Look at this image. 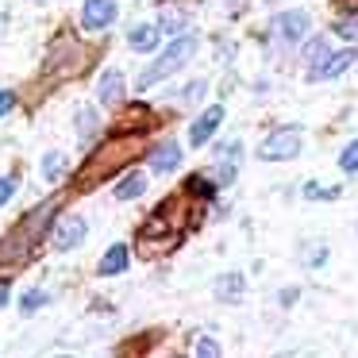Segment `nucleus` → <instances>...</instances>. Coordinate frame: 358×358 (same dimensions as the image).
Here are the masks:
<instances>
[{"label":"nucleus","instance_id":"1","mask_svg":"<svg viewBox=\"0 0 358 358\" xmlns=\"http://www.w3.org/2000/svg\"><path fill=\"white\" fill-rule=\"evenodd\" d=\"M185 212H189V189H185V196H170L166 204H158L155 216H150L147 224L139 227V247H147V255L178 247L181 235L189 231Z\"/></svg>","mask_w":358,"mask_h":358},{"label":"nucleus","instance_id":"2","mask_svg":"<svg viewBox=\"0 0 358 358\" xmlns=\"http://www.w3.org/2000/svg\"><path fill=\"white\" fill-rule=\"evenodd\" d=\"M55 208H58V201H47L43 208H35L31 216H27L24 224H20L16 231L8 235V239L0 243V258H24L27 250H31L35 243L43 239V231L50 227V216H55Z\"/></svg>","mask_w":358,"mask_h":358},{"label":"nucleus","instance_id":"3","mask_svg":"<svg viewBox=\"0 0 358 358\" xmlns=\"http://www.w3.org/2000/svg\"><path fill=\"white\" fill-rule=\"evenodd\" d=\"M193 55H196V39H193V35H178V39H173L162 55H158V62L147 66V70L139 73V93H143V89H150L155 81L178 73L181 66H189V58H193Z\"/></svg>","mask_w":358,"mask_h":358},{"label":"nucleus","instance_id":"4","mask_svg":"<svg viewBox=\"0 0 358 358\" xmlns=\"http://www.w3.org/2000/svg\"><path fill=\"white\" fill-rule=\"evenodd\" d=\"M131 150H135V139H116V143H108L104 150H96L93 162L81 170V189H93L101 178H108L116 166H124L127 158H131Z\"/></svg>","mask_w":358,"mask_h":358},{"label":"nucleus","instance_id":"5","mask_svg":"<svg viewBox=\"0 0 358 358\" xmlns=\"http://www.w3.org/2000/svg\"><path fill=\"white\" fill-rule=\"evenodd\" d=\"M301 143H304L301 127H278L258 143V158L262 162H289V158L301 155Z\"/></svg>","mask_w":358,"mask_h":358},{"label":"nucleus","instance_id":"6","mask_svg":"<svg viewBox=\"0 0 358 358\" xmlns=\"http://www.w3.org/2000/svg\"><path fill=\"white\" fill-rule=\"evenodd\" d=\"M273 35H278L281 43H289V47H296V43L308 35V12H281L278 20H273Z\"/></svg>","mask_w":358,"mask_h":358},{"label":"nucleus","instance_id":"7","mask_svg":"<svg viewBox=\"0 0 358 358\" xmlns=\"http://www.w3.org/2000/svg\"><path fill=\"white\" fill-rule=\"evenodd\" d=\"M116 20V0H85L81 4V27L85 31H104Z\"/></svg>","mask_w":358,"mask_h":358},{"label":"nucleus","instance_id":"8","mask_svg":"<svg viewBox=\"0 0 358 358\" xmlns=\"http://www.w3.org/2000/svg\"><path fill=\"white\" fill-rule=\"evenodd\" d=\"M358 58V50L355 47H347V50H339V55H327V58H320L316 66L308 70V78L312 81H327V78H339L343 70H347L350 62Z\"/></svg>","mask_w":358,"mask_h":358},{"label":"nucleus","instance_id":"9","mask_svg":"<svg viewBox=\"0 0 358 358\" xmlns=\"http://www.w3.org/2000/svg\"><path fill=\"white\" fill-rule=\"evenodd\" d=\"M220 124H224V108H220V104H212V108L201 112V116H196V124L189 127V143H193V147H204V143L216 135Z\"/></svg>","mask_w":358,"mask_h":358},{"label":"nucleus","instance_id":"10","mask_svg":"<svg viewBox=\"0 0 358 358\" xmlns=\"http://www.w3.org/2000/svg\"><path fill=\"white\" fill-rule=\"evenodd\" d=\"M239 155H243V147H239V139H231V143H220V150H216V181L220 185H231L235 181V170H239Z\"/></svg>","mask_w":358,"mask_h":358},{"label":"nucleus","instance_id":"11","mask_svg":"<svg viewBox=\"0 0 358 358\" xmlns=\"http://www.w3.org/2000/svg\"><path fill=\"white\" fill-rule=\"evenodd\" d=\"M96 101H101L104 108L124 104V73H120V70H104L101 81H96Z\"/></svg>","mask_w":358,"mask_h":358},{"label":"nucleus","instance_id":"12","mask_svg":"<svg viewBox=\"0 0 358 358\" xmlns=\"http://www.w3.org/2000/svg\"><path fill=\"white\" fill-rule=\"evenodd\" d=\"M85 220L81 216H66L62 224H58V231H55V250H73L81 239H85Z\"/></svg>","mask_w":358,"mask_h":358},{"label":"nucleus","instance_id":"13","mask_svg":"<svg viewBox=\"0 0 358 358\" xmlns=\"http://www.w3.org/2000/svg\"><path fill=\"white\" fill-rule=\"evenodd\" d=\"M181 166V147L178 143H162V147L150 150V170L155 173H170Z\"/></svg>","mask_w":358,"mask_h":358},{"label":"nucleus","instance_id":"14","mask_svg":"<svg viewBox=\"0 0 358 358\" xmlns=\"http://www.w3.org/2000/svg\"><path fill=\"white\" fill-rule=\"evenodd\" d=\"M127 43H131V50H143V55H150V50L158 47V27L135 24L131 31H127Z\"/></svg>","mask_w":358,"mask_h":358},{"label":"nucleus","instance_id":"15","mask_svg":"<svg viewBox=\"0 0 358 358\" xmlns=\"http://www.w3.org/2000/svg\"><path fill=\"white\" fill-rule=\"evenodd\" d=\"M247 293V281H243V273H224V278H216V296L220 301H239V296Z\"/></svg>","mask_w":358,"mask_h":358},{"label":"nucleus","instance_id":"16","mask_svg":"<svg viewBox=\"0 0 358 358\" xmlns=\"http://www.w3.org/2000/svg\"><path fill=\"white\" fill-rule=\"evenodd\" d=\"M143 193H147V178H143L139 170H131V173H124V178H120L116 201H135V196H143Z\"/></svg>","mask_w":358,"mask_h":358},{"label":"nucleus","instance_id":"17","mask_svg":"<svg viewBox=\"0 0 358 358\" xmlns=\"http://www.w3.org/2000/svg\"><path fill=\"white\" fill-rule=\"evenodd\" d=\"M124 270H127V247L116 243V247H108V255L101 258V278H112V273H124Z\"/></svg>","mask_w":358,"mask_h":358},{"label":"nucleus","instance_id":"18","mask_svg":"<svg viewBox=\"0 0 358 358\" xmlns=\"http://www.w3.org/2000/svg\"><path fill=\"white\" fill-rule=\"evenodd\" d=\"M185 24H189V16H185L181 8H162V31H166V35L185 31Z\"/></svg>","mask_w":358,"mask_h":358},{"label":"nucleus","instance_id":"19","mask_svg":"<svg viewBox=\"0 0 358 358\" xmlns=\"http://www.w3.org/2000/svg\"><path fill=\"white\" fill-rule=\"evenodd\" d=\"M47 301H50V296L43 293V289H27V293L20 296V312H24V316H31V312H39Z\"/></svg>","mask_w":358,"mask_h":358},{"label":"nucleus","instance_id":"20","mask_svg":"<svg viewBox=\"0 0 358 358\" xmlns=\"http://www.w3.org/2000/svg\"><path fill=\"white\" fill-rule=\"evenodd\" d=\"M78 135H81L85 143L96 135V112H93V108H78Z\"/></svg>","mask_w":358,"mask_h":358},{"label":"nucleus","instance_id":"21","mask_svg":"<svg viewBox=\"0 0 358 358\" xmlns=\"http://www.w3.org/2000/svg\"><path fill=\"white\" fill-rule=\"evenodd\" d=\"M62 170H66V158L62 155H47V158H43V178H47V181H58V178H62Z\"/></svg>","mask_w":358,"mask_h":358},{"label":"nucleus","instance_id":"22","mask_svg":"<svg viewBox=\"0 0 358 358\" xmlns=\"http://www.w3.org/2000/svg\"><path fill=\"white\" fill-rule=\"evenodd\" d=\"M339 166L347 173H358V139H350L347 147H343V155H339Z\"/></svg>","mask_w":358,"mask_h":358},{"label":"nucleus","instance_id":"23","mask_svg":"<svg viewBox=\"0 0 358 358\" xmlns=\"http://www.w3.org/2000/svg\"><path fill=\"white\" fill-rule=\"evenodd\" d=\"M324 258H327V247H320V243H304V250H301L304 266H320Z\"/></svg>","mask_w":358,"mask_h":358},{"label":"nucleus","instance_id":"24","mask_svg":"<svg viewBox=\"0 0 358 358\" xmlns=\"http://www.w3.org/2000/svg\"><path fill=\"white\" fill-rule=\"evenodd\" d=\"M335 31L343 35V39H350V43H358V12L355 16H343L339 24H335Z\"/></svg>","mask_w":358,"mask_h":358},{"label":"nucleus","instance_id":"25","mask_svg":"<svg viewBox=\"0 0 358 358\" xmlns=\"http://www.w3.org/2000/svg\"><path fill=\"white\" fill-rule=\"evenodd\" d=\"M304 196H308V201H335L339 189H320L316 181H308V185H304Z\"/></svg>","mask_w":358,"mask_h":358},{"label":"nucleus","instance_id":"26","mask_svg":"<svg viewBox=\"0 0 358 358\" xmlns=\"http://www.w3.org/2000/svg\"><path fill=\"white\" fill-rule=\"evenodd\" d=\"M324 55H327V39H312L308 47H304V58H308L312 66H316V62H320V58H324Z\"/></svg>","mask_w":358,"mask_h":358},{"label":"nucleus","instance_id":"27","mask_svg":"<svg viewBox=\"0 0 358 358\" xmlns=\"http://www.w3.org/2000/svg\"><path fill=\"white\" fill-rule=\"evenodd\" d=\"M204 93H208V85H204V81H193V85H189L185 93H181V101H185V104H196Z\"/></svg>","mask_w":358,"mask_h":358},{"label":"nucleus","instance_id":"28","mask_svg":"<svg viewBox=\"0 0 358 358\" xmlns=\"http://www.w3.org/2000/svg\"><path fill=\"white\" fill-rule=\"evenodd\" d=\"M193 350H196V355H208V358H216V355H220V347L208 339V335H204V339H196V347H193Z\"/></svg>","mask_w":358,"mask_h":358},{"label":"nucleus","instance_id":"29","mask_svg":"<svg viewBox=\"0 0 358 358\" xmlns=\"http://www.w3.org/2000/svg\"><path fill=\"white\" fill-rule=\"evenodd\" d=\"M16 193V178H0V204H8Z\"/></svg>","mask_w":358,"mask_h":358},{"label":"nucleus","instance_id":"30","mask_svg":"<svg viewBox=\"0 0 358 358\" xmlns=\"http://www.w3.org/2000/svg\"><path fill=\"white\" fill-rule=\"evenodd\" d=\"M12 104H16V96H12L8 89H0V116H4V112H12Z\"/></svg>","mask_w":358,"mask_h":358},{"label":"nucleus","instance_id":"31","mask_svg":"<svg viewBox=\"0 0 358 358\" xmlns=\"http://www.w3.org/2000/svg\"><path fill=\"white\" fill-rule=\"evenodd\" d=\"M0 304H8V285L0 281Z\"/></svg>","mask_w":358,"mask_h":358},{"label":"nucleus","instance_id":"32","mask_svg":"<svg viewBox=\"0 0 358 358\" xmlns=\"http://www.w3.org/2000/svg\"><path fill=\"white\" fill-rule=\"evenodd\" d=\"M0 24H4V16H0Z\"/></svg>","mask_w":358,"mask_h":358}]
</instances>
